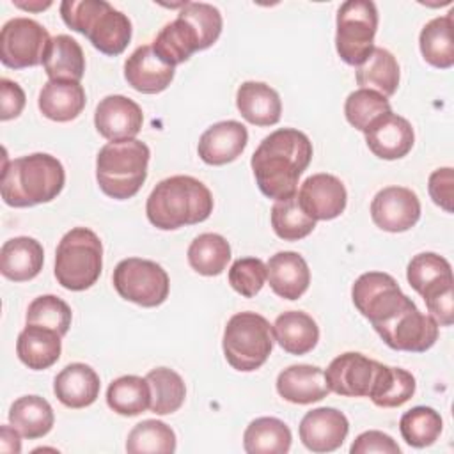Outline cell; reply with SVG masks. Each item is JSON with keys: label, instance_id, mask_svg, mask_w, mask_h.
<instances>
[{"label": "cell", "instance_id": "1", "mask_svg": "<svg viewBox=\"0 0 454 454\" xmlns=\"http://www.w3.org/2000/svg\"><path fill=\"white\" fill-rule=\"evenodd\" d=\"M312 160V142L293 128H280L262 138L250 165L261 193L282 200L296 193L300 176Z\"/></svg>", "mask_w": 454, "mask_h": 454}, {"label": "cell", "instance_id": "2", "mask_svg": "<svg viewBox=\"0 0 454 454\" xmlns=\"http://www.w3.org/2000/svg\"><path fill=\"white\" fill-rule=\"evenodd\" d=\"M147 220L161 231L200 223L213 213L209 188L192 176H172L160 181L145 202Z\"/></svg>", "mask_w": 454, "mask_h": 454}, {"label": "cell", "instance_id": "3", "mask_svg": "<svg viewBox=\"0 0 454 454\" xmlns=\"http://www.w3.org/2000/svg\"><path fill=\"white\" fill-rule=\"evenodd\" d=\"M62 163L46 153H34L5 161L0 192L11 207H30L53 200L64 188Z\"/></svg>", "mask_w": 454, "mask_h": 454}, {"label": "cell", "instance_id": "4", "mask_svg": "<svg viewBox=\"0 0 454 454\" xmlns=\"http://www.w3.org/2000/svg\"><path fill=\"white\" fill-rule=\"evenodd\" d=\"M64 23L83 34L105 55H121L131 41V21L105 0H64L60 4Z\"/></svg>", "mask_w": 454, "mask_h": 454}, {"label": "cell", "instance_id": "5", "mask_svg": "<svg viewBox=\"0 0 454 454\" xmlns=\"http://www.w3.org/2000/svg\"><path fill=\"white\" fill-rule=\"evenodd\" d=\"M151 151L137 138L105 144L96 158V179L101 192L126 200L138 193L147 177Z\"/></svg>", "mask_w": 454, "mask_h": 454}, {"label": "cell", "instance_id": "6", "mask_svg": "<svg viewBox=\"0 0 454 454\" xmlns=\"http://www.w3.org/2000/svg\"><path fill=\"white\" fill-rule=\"evenodd\" d=\"M103 268V245L87 227L67 231L57 245L55 278L69 291H85L94 286Z\"/></svg>", "mask_w": 454, "mask_h": 454}, {"label": "cell", "instance_id": "7", "mask_svg": "<svg viewBox=\"0 0 454 454\" xmlns=\"http://www.w3.org/2000/svg\"><path fill=\"white\" fill-rule=\"evenodd\" d=\"M273 328L266 317L255 312L234 314L223 330L222 348L229 365L241 372H252L264 365L273 349Z\"/></svg>", "mask_w": 454, "mask_h": 454}, {"label": "cell", "instance_id": "8", "mask_svg": "<svg viewBox=\"0 0 454 454\" xmlns=\"http://www.w3.org/2000/svg\"><path fill=\"white\" fill-rule=\"evenodd\" d=\"M378 11L371 0H348L337 11L335 48L349 66H360L374 50Z\"/></svg>", "mask_w": 454, "mask_h": 454}, {"label": "cell", "instance_id": "9", "mask_svg": "<svg viewBox=\"0 0 454 454\" xmlns=\"http://www.w3.org/2000/svg\"><path fill=\"white\" fill-rule=\"evenodd\" d=\"M114 287L121 298L140 307L161 305L170 289L167 271L154 261L128 257L114 270Z\"/></svg>", "mask_w": 454, "mask_h": 454}, {"label": "cell", "instance_id": "10", "mask_svg": "<svg viewBox=\"0 0 454 454\" xmlns=\"http://www.w3.org/2000/svg\"><path fill=\"white\" fill-rule=\"evenodd\" d=\"M372 328L395 351L424 353L438 339V323L431 316L422 314L411 298L394 316Z\"/></svg>", "mask_w": 454, "mask_h": 454}, {"label": "cell", "instance_id": "11", "mask_svg": "<svg viewBox=\"0 0 454 454\" xmlns=\"http://www.w3.org/2000/svg\"><path fill=\"white\" fill-rule=\"evenodd\" d=\"M48 30L30 18H12L0 32V60L11 69L43 64L50 46Z\"/></svg>", "mask_w": 454, "mask_h": 454}, {"label": "cell", "instance_id": "12", "mask_svg": "<svg viewBox=\"0 0 454 454\" xmlns=\"http://www.w3.org/2000/svg\"><path fill=\"white\" fill-rule=\"evenodd\" d=\"M351 298L358 312L378 325L394 316L410 298L401 291L395 278L381 271H367L360 275L353 287Z\"/></svg>", "mask_w": 454, "mask_h": 454}, {"label": "cell", "instance_id": "13", "mask_svg": "<svg viewBox=\"0 0 454 454\" xmlns=\"http://www.w3.org/2000/svg\"><path fill=\"white\" fill-rule=\"evenodd\" d=\"M371 218L381 231L404 232L420 218L417 193L404 186H387L371 202Z\"/></svg>", "mask_w": 454, "mask_h": 454}, {"label": "cell", "instance_id": "14", "mask_svg": "<svg viewBox=\"0 0 454 454\" xmlns=\"http://www.w3.org/2000/svg\"><path fill=\"white\" fill-rule=\"evenodd\" d=\"M144 124L142 108L129 98L112 94L103 98L94 112V126L98 133L110 142L135 138Z\"/></svg>", "mask_w": 454, "mask_h": 454}, {"label": "cell", "instance_id": "15", "mask_svg": "<svg viewBox=\"0 0 454 454\" xmlns=\"http://www.w3.org/2000/svg\"><path fill=\"white\" fill-rule=\"evenodd\" d=\"M378 364L355 351L335 356L325 371L330 392L344 397H367Z\"/></svg>", "mask_w": 454, "mask_h": 454}, {"label": "cell", "instance_id": "16", "mask_svg": "<svg viewBox=\"0 0 454 454\" xmlns=\"http://www.w3.org/2000/svg\"><path fill=\"white\" fill-rule=\"evenodd\" d=\"M300 440L312 452H333L337 450L348 433L349 422L346 415L335 408H316L303 415L300 422Z\"/></svg>", "mask_w": 454, "mask_h": 454}, {"label": "cell", "instance_id": "17", "mask_svg": "<svg viewBox=\"0 0 454 454\" xmlns=\"http://www.w3.org/2000/svg\"><path fill=\"white\" fill-rule=\"evenodd\" d=\"M298 200L310 218L333 220L346 209L348 193L339 177L332 174H314L303 181Z\"/></svg>", "mask_w": 454, "mask_h": 454}, {"label": "cell", "instance_id": "18", "mask_svg": "<svg viewBox=\"0 0 454 454\" xmlns=\"http://www.w3.org/2000/svg\"><path fill=\"white\" fill-rule=\"evenodd\" d=\"M413 142L415 133L411 124L392 112L378 117L365 131L367 147L381 160H399L406 156Z\"/></svg>", "mask_w": 454, "mask_h": 454}, {"label": "cell", "instance_id": "19", "mask_svg": "<svg viewBox=\"0 0 454 454\" xmlns=\"http://www.w3.org/2000/svg\"><path fill=\"white\" fill-rule=\"evenodd\" d=\"M248 131L238 121H222L209 126L199 138L197 153L207 165H225L234 161L247 147Z\"/></svg>", "mask_w": 454, "mask_h": 454}, {"label": "cell", "instance_id": "20", "mask_svg": "<svg viewBox=\"0 0 454 454\" xmlns=\"http://www.w3.org/2000/svg\"><path fill=\"white\" fill-rule=\"evenodd\" d=\"M176 69L165 64L151 44L138 46L124 62V78L128 85L142 94H158L174 80Z\"/></svg>", "mask_w": 454, "mask_h": 454}, {"label": "cell", "instance_id": "21", "mask_svg": "<svg viewBox=\"0 0 454 454\" xmlns=\"http://www.w3.org/2000/svg\"><path fill=\"white\" fill-rule=\"evenodd\" d=\"M266 278L273 293L284 300H298L310 284L307 261L296 252H277L266 262Z\"/></svg>", "mask_w": 454, "mask_h": 454}, {"label": "cell", "instance_id": "22", "mask_svg": "<svg viewBox=\"0 0 454 454\" xmlns=\"http://www.w3.org/2000/svg\"><path fill=\"white\" fill-rule=\"evenodd\" d=\"M277 392L294 404H310L330 394L325 371L317 365L298 364L284 369L277 378Z\"/></svg>", "mask_w": 454, "mask_h": 454}, {"label": "cell", "instance_id": "23", "mask_svg": "<svg viewBox=\"0 0 454 454\" xmlns=\"http://www.w3.org/2000/svg\"><path fill=\"white\" fill-rule=\"evenodd\" d=\"M99 376L98 372L82 362L66 365L53 381L55 397L67 408L90 406L99 395Z\"/></svg>", "mask_w": 454, "mask_h": 454}, {"label": "cell", "instance_id": "24", "mask_svg": "<svg viewBox=\"0 0 454 454\" xmlns=\"http://www.w3.org/2000/svg\"><path fill=\"white\" fill-rule=\"evenodd\" d=\"M44 262L43 245L28 236H16L7 239L0 250V271L12 282H25L35 278Z\"/></svg>", "mask_w": 454, "mask_h": 454}, {"label": "cell", "instance_id": "25", "mask_svg": "<svg viewBox=\"0 0 454 454\" xmlns=\"http://www.w3.org/2000/svg\"><path fill=\"white\" fill-rule=\"evenodd\" d=\"M236 106L241 117L254 126H273L282 114L278 92L264 82H243L236 92Z\"/></svg>", "mask_w": 454, "mask_h": 454}, {"label": "cell", "instance_id": "26", "mask_svg": "<svg viewBox=\"0 0 454 454\" xmlns=\"http://www.w3.org/2000/svg\"><path fill=\"white\" fill-rule=\"evenodd\" d=\"M85 90L80 82L48 80L39 92L41 114L55 122H69L85 108Z\"/></svg>", "mask_w": 454, "mask_h": 454}, {"label": "cell", "instance_id": "27", "mask_svg": "<svg viewBox=\"0 0 454 454\" xmlns=\"http://www.w3.org/2000/svg\"><path fill=\"white\" fill-rule=\"evenodd\" d=\"M60 339L62 337L50 328L27 325L16 340L18 358L32 371H44L60 358Z\"/></svg>", "mask_w": 454, "mask_h": 454}, {"label": "cell", "instance_id": "28", "mask_svg": "<svg viewBox=\"0 0 454 454\" xmlns=\"http://www.w3.org/2000/svg\"><path fill=\"white\" fill-rule=\"evenodd\" d=\"M271 328L278 346L291 355H305L312 351L319 340L317 323L301 310L282 312Z\"/></svg>", "mask_w": 454, "mask_h": 454}, {"label": "cell", "instance_id": "29", "mask_svg": "<svg viewBox=\"0 0 454 454\" xmlns=\"http://www.w3.org/2000/svg\"><path fill=\"white\" fill-rule=\"evenodd\" d=\"M43 66L50 80L80 82L85 73V55L78 41L59 34L51 37Z\"/></svg>", "mask_w": 454, "mask_h": 454}, {"label": "cell", "instance_id": "30", "mask_svg": "<svg viewBox=\"0 0 454 454\" xmlns=\"http://www.w3.org/2000/svg\"><path fill=\"white\" fill-rule=\"evenodd\" d=\"M55 415L50 403L41 395H23L9 408V424L28 440L43 438L53 427Z\"/></svg>", "mask_w": 454, "mask_h": 454}, {"label": "cell", "instance_id": "31", "mask_svg": "<svg viewBox=\"0 0 454 454\" xmlns=\"http://www.w3.org/2000/svg\"><path fill=\"white\" fill-rule=\"evenodd\" d=\"M151 46L156 55L172 67L186 62L195 51L200 50L195 30L179 16L158 32Z\"/></svg>", "mask_w": 454, "mask_h": 454}, {"label": "cell", "instance_id": "32", "mask_svg": "<svg viewBox=\"0 0 454 454\" xmlns=\"http://www.w3.org/2000/svg\"><path fill=\"white\" fill-rule=\"evenodd\" d=\"M355 74L360 89L374 90L385 98L395 94L399 87V64L385 48L374 46L372 53L356 67Z\"/></svg>", "mask_w": 454, "mask_h": 454}, {"label": "cell", "instance_id": "33", "mask_svg": "<svg viewBox=\"0 0 454 454\" xmlns=\"http://www.w3.org/2000/svg\"><path fill=\"white\" fill-rule=\"evenodd\" d=\"M291 429L275 417L252 420L243 433V449L248 454H286L291 449Z\"/></svg>", "mask_w": 454, "mask_h": 454}, {"label": "cell", "instance_id": "34", "mask_svg": "<svg viewBox=\"0 0 454 454\" xmlns=\"http://www.w3.org/2000/svg\"><path fill=\"white\" fill-rule=\"evenodd\" d=\"M415 387L417 383L411 372L378 364L367 397L380 408H397L415 394Z\"/></svg>", "mask_w": 454, "mask_h": 454}, {"label": "cell", "instance_id": "35", "mask_svg": "<svg viewBox=\"0 0 454 454\" xmlns=\"http://www.w3.org/2000/svg\"><path fill=\"white\" fill-rule=\"evenodd\" d=\"M452 11L445 16L427 21L419 37V46L424 60L438 69H449L454 64V41H452Z\"/></svg>", "mask_w": 454, "mask_h": 454}, {"label": "cell", "instance_id": "36", "mask_svg": "<svg viewBox=\"0 0 454 454\" xmlns=\"http://www.w3.org/2000/svg\"><path fill=\"white\" fill-rule=\"evenodd\" d=\"M106 404L119 415L135 417L151 406V387L145 378L128 374L114 380L106 390Z\"/></svg>", "mask_w": 454, "mask_h": 454}, {"label": "cell", "instance_id": "37", "mask_svg": "<svg viewBox=\"0 0 454 454\" xmlns=\"http://www.w3.org/2000/svg\"><path fill=\"white\" fill-rule=\"evenodd\" d=\"M231 261L229 241L215 232L199 234L188 247V262L192 270L204 277L220 275Z\"/></svg>", "mask_w": 454, "mask_h": 454}, {"label": "cell", "instance_id": "38", "mask_svg": "<svg viewBox=\"0 0 454 454\" xmlns=\"http://www.w3.org/2000/svg\"><path fill=\"white\" fill-rule=\"evenodd\" d=\"M145 380L151 387V406L149 410L156 415H168L177 411L186 397V387L183 378L168 369L156 367L147 372Z\"/></svg>", "mask_w": 454, "mask_h": 454}, {"label": "cell", "instance_id": "39", "mask_svg": "<svg viewBox=\"0 0 454 454\" xmlns=\"http://www.w3.org/2000/svg\"><path fill=\"white\" fill-rule=\"evenodd\" d=\"M271 227L284 241H298L307 238L316 229V220L310 218L300 200L298 193L277 200L271 207Z\"/></svg>", "mask_w": 454, "mask_h": 454}, {"label": "cell", "instance_id": "40", "mask_svg": "<svg viewBox=\"0 0 454 454\" xmlns=\"http://www.w3.org/2000/svg\"><path fill=\"white\" fill-rule=\"evenodd\" d=\"M126 450L129 454H172L176 450V433L161 420H142L129 431Z\"/></svg>", "mask_w": 454, "mask_h": 454}, {"label": "cell", "instance_id": "41", "mask_svg": "<svg viewBox=\"0 0 454 454\" xmlns=\"http://www.w3.org/2000/svg\"><path fill=\"white\" fill-rule=\"evenodd\" d=\"M443 427L440 413L429 406H415L403 413L399 420V431L403 440L417 449L433 445Z\"/></svg>", "mask_w": 454, "mask_h": 454}, {"label": "cell", "instance_id": "42", "mask_svg": "<svg viewBox=\"0 0 454 454\" xmlns=\"http://www.w3.org/2000/svg\"><path fill=\"white\" fill-rule=\"evenodd\" d=\"M27 325H37L57 332L64 337L71 326V307L55 294H43L32 300L27 309Z\"/></svg>", "mask_w": 454, "mask_h": 454}, {"label": "cell", "instance_id": "43", "mask_svg": "<svg viewBox=\"0 0 454 454\" xmlns=\"http://www.w3.org/2000/svg\"><path fill=\"white\" fill-rule=\"evenodd\" d=\"M390 112L392 110L388 99L369 89H358L351 92L344 103V114L348 122L364 133L378 117Z\"/></svg>", "mask_w": 454, "mask_h": 454}, {"label": "cell", "instance_id": "44", "mask_svg": "<svg viewBox=\"0 0 454 454\" xmlns=\"http://www.w3.org/2000/svg\"><path fill=\"white\" fill-rule=\"evenodd\" d=\"M177 16L183 18L195 30L200 43V50L213 46L222 34V27H223L222 14L211 4L184 2Z\"/></svg>", "mask_w": 454, "mask_h": 454}, {"label": "cell", "instance_id": "45", "mask_svg": "<svg viewBox=\"0 0 454 454\" xmlns=\"http://www.w3.org/2000/svg\"><path fill=\"white\" fill-rule=\"evenodd\" d=\"M408 284L422 294L426 289L433 287L438 282L452 278V268L449 261L434 252L417 254L406 268Z\"/></svg>", "mask_w": 454, "mask_h": 454}, {"label": "cell", "instance_id": "46", "mask_svg": "<svg viewBox=\"0 0 454 454\" xmlns=\"http://www.w3.org/2000/svg\"><path fill=\"white\" fill-rule=\"evenodd\" d=\"M266 282V264L257 257H241L229 270V284L245 298L255 296Z\"/></svg>", "mask_w": 454, "mask_h": 454}, {"label": "cell", "instance_id": "47", "mask_svg": "<svg viewBox=\"0 0 454 454\" xmlns=\"http://www.w3.org/2000/svg\"><path fill=\"white\" fill-rule=\"evenodd\" d=\"M454 278L434 284L426 289L420 296L426 301L429 316L438 323V326H450L454 323V294H452Z\"/></svg>", "mask_w": 454, "mask_h": 454}, {"label": "cell", "instance_id": "48", "mask_svg": "<svg viewBox=\"0 0 454 454\" xmlns=\"http://www.w3.org/2000/svg\"><path fill=\"white\" fill-rule=\"evenodd\" d=\"M351 454H371V452H378V454H399L401 449L399 445L394 442V438L383 431H365L362 434H358L355 438V442L351 443L349 449Z\"/></svg>", "mask_w": 454, "mask_h": 454}, {"label": "cell", "instance_id": "49", "mask_svg": "<svg viewBox=\"0 0 454 454\" xmlns=\"http://www.w3.org/2000/svg\"><path fill=\"white\" fill-rule=\"evenodd\" d=\"M429 195L436 206L445 209L447 213H452V190H454V172L450 167L436 168L429 176L427 183Z\"/></svg>", "mask_w": 454, "mask_h": 454}, {"label": "cell", "instance_id": "50", "mask_svg": "<svg viewBox=\"0 0 454 454\" xmlns=\"http://www.w3.org/2000/svg\"><path fill=\"white\" fill-rule=\"evenodd\" d=\"M25 101H27L25 92L16 82L9 78L0 80V119L2 121L16 119L23 112Z\"/></svg>", "mask_w": 454, "mask_h": 454}, {"label": "cell", "instance_id": "51", "mask_svg": "<svg viewBox=\"0 0 454 454\" xmlns=\"http://www.w3.org/2000/svg\"><path fill=\"white\" fill-rule=\"evenodd\" d=\"M20 433L9 424L0 427V449L9 454H20L21 452V440Z\"/></svg>", "mask_w": 454, "mask_h": 454}, {"label": "cell", "instance_id": "52", "mask_svg": "<svg viewBox=\"0 0 454 454\" xmlns=\"http://www.w3.org/2000/svg\"><path fill=\"white\" fill-rule=\"evenodd\" d=\"M14 5L20 7V9H25V11H44V9H48L51 5V2H28V4L16 2Z\"/></svg>", "mask_w": 454, "mask_h": 454}]
</instances>
